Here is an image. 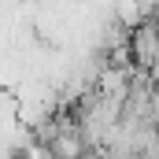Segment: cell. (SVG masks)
Masks as SVG:
<instances>
[{"label": "cell", "instance_id": "1", "mask_svg": "<svg viewBox=\"0 0 159 159\" xmlns=\"http://www.w3.org/2000/svg\"><path fill=\"white\" fill-rule=\"evenodd\" d=\"M126 52H129V67H133V70H144V74L152 70V63L159 59V30H156L152 19H141V22L133 26Z\"/></svg>", "mask_w": 159, "mask_h": 159}, {"label": "cell", "instance_id": "2", "mask_svg": "<svg viewBox=\"0 0 159 159\" xmlns=\"http://www.w3.org/2000/svg\"><path fill=\"white\" fill-rule=\"evenodd\" d=\"M133 7H137L144 19H152V15L159 11V0H133Z\"/></svg>", "mask_w": 159, "mask_h": 159}]
</instances>
